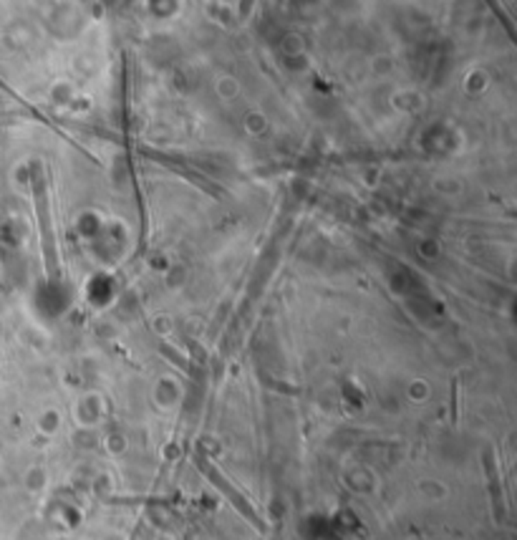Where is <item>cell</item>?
Segmentation results:
<instances>
[{"label":"cell","instance_id":"obj_1","mask_svg":"<svg viewBox=\"0 0 517 540\" xmlns=\"http://www.w3.org/2000/svg\"><path fill=\"white\" fill-rule=\"evenodd\" d=\"M33 197H36V212H38L40 220V235H43V248H46V258H48V268L53 266V253H56V243H53V230H51V218H48V197H46V185L40 180V172L36 169L33 172Z\"/></svg>","mask_w":517,"mask_h":540}]
</instances>
